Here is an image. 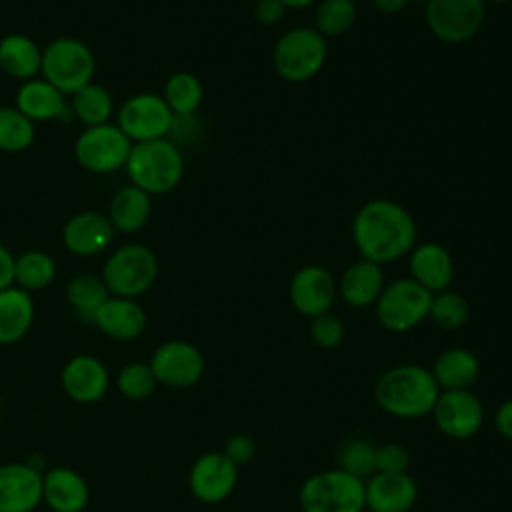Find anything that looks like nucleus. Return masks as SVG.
Returning <instances> with one entry per match:
<instances>
[{"mask_svg": "<svg viewBox=\"0 0 512 512\" xmlns=\"http://www.w3.org/2000/svg\"><path fill=\"white\" fill-rule=\"evenodd\" d=\"M352 242L364 260L382 266L410 254L416 246V222L396 200L372 198L352 218Z\"/></svg>", "mask_w": 512, "mask_h": 512, "instance_id": "f257e3e1", "label": "nucleus"}, {"mask_svg": "<svg viewBox=\"0 0 512 512\" xmlns=\"http://www.w3.org/2000/svg\"><path fill=\"white\" fill-rule=\"evenodd\" d=\"M440 388L432 372L420 364H400L388 368L374 386L376 404L400 420H418L428 416Z\"/></svg>", "mask_w": 512, "mask_h": 512, "instance_id": "f03ea898", "label": "nucleus"}, {"mask_svg": "<svg viewBox=\"0 0 512 512\" xmlns=\"http://www.w3.org/2000/svg\"><path fill=\"white\" fill-rule=\"evenodd\" d=\"M124 168L132 184L150 196L166 194L174 190L184 176V156L168 138L136 142L132 144Z\"/></svg>", "mask_w": 512, "mask_h": 512, "instance_id": "7ed1b4c3", "label": "nucleus"}, {"mask_svg": "<svg viewBox=\"0 0 512 512\" xmlns=\"http://www.w3.org/2000/svg\"><path fill=\"white\" fill-rule=\"evenodd\" d=\"M328 58V40L312 26L286 30L272 50L276 74L292 84L308 82L324 68Z\"/></svg>", "mask_w": 512, "mask_h": 512, "instance_id": "20e7f679", "label": "nucleus"}, {"mask_svg": "<svg viewBox=\"0 0 512 512\" xmlns=\"http://www.w3.org/2000/svg\"><path fill=\"white\" fill-rule=\"evenodd\" d=\"M302 512H364V480L340 468L308 476L298 492Z\"/></svg>", "mask_w": 512, "mask_h": 512, "instance_id": "39448f33", "label": "nucleus"}, {"mask_svg": "<svg viewBox=\"0 0 512 512\" xmlns=\"http://www.w3.org/2000/svg\"><path fill=\"white\" fill-rule=\"evenodd\" d=\"M44 80L58 88L64 96L74 94L92 82L96 58L92 50L78 38H56L42 50Z\"/></svg>", "mask_w": 512, "mask_h": 512, "instance_id": "423d86ee", "label": "nucleus"}, {"mask_svg": "<svg viewBox=\"0 0 512 512\" xmlns=\"http://www.w3.org/2000/svg\"><path fill=\"white\" fill-rule=\"evenodd\" d=\"M158 276L156 254L144 244H126L110 254L102 280L112 296L136 298L152 288Z\"/></svg>", "mask_w": 512, "mask_h": 512, "instance_id": "0eeeda50", "label": "nucleus"}, {"mask_svg": "<svg viewBox=\"0 0 512 512\" xmlns=\"http://www.w3.org/2000/svg\"><path fill=\"white\" fill-rule=\"evenodd\" d=\"M432 292L412 278H396L376 300V318L388 332H408L428 318Z\"/></svg>", "mask_w": 512, "mask_h": 512, "instance_id": "6e6552de", "label": "nucleus"}, {"mask_svg": "<svg viewBox=\"0 0 512 512\" xmlns=\"http://www.w3.org/2000/svg\"><path fill=\"white\" fill-rule=\"evenodd\" d=\"M424 20L428 30L446 44L470 42L484 26V0H426Z\"/></svg>", "mask_w": 512, "mask_h": 512, "instance_id": "1a4fd4ad", "label": "nucleus"}, {"mask_svg": "<svg viewBox=\"0 0 512 512\" xmlns=\"http://www.w3.org/2000/svg\"><path fill=\"white\" fill-rule=\"evenodd\" d=\"M132 142L118 124L88 126L74 144V156L82 168L94 174L116 172L126 166Z\"/></svg>", "mask_w": 512, "mask_h": 512, "instance_id": "9d476101", "label": "nucleus"}, {"mask_svg": "<svg viewBox=\"0 0 512 512\" xmlns=\"http://www.w3.org/2000/svg\"><path fill=\"white\" fill-rule=\"evenodd\" d=\"M174 114L162 96L142 92L130 96L118 110V128L132 144L166 138L174 128Z\"/></svg>", "mask_w": 512, "mask_h": 512, "instance_id": "9b49d317", "label": "nucleus"}, {"mask_svg": "<svg viewBox=\"0 0 512 512\" xmlns=\"http://www.w3.org/2000/svg\"><path fill=\"white\" fill-rule=\"evenodd\" d=\"M430 416L444 436L468 440L484 424V406L472 390H440Z\"/></svg>", "mask_w": 512, "mask_h": 512, "instance_id": "f8f14e48", "label": "nucleus"}, {"mask_svg": "<svg viewBox=\"0 0 512 512\" xmlns=\"http://www.w3.org/2000/svg\"><path fill=\"white\" fill-rule=\"evenodd\" d=\"M150 368L158 380V384L174 390L192 388L200 382L204 374V356L202 352L184 340H168L162 342L152 358Z\"/></svg>", "mask_w": 512, "mask_h": 512, "instance_id": "ddd939ff", "label": "nucleus"}, {"mask_svg": "<svg viewBox=\"0 0 512 512\" xmlns=\"http://www.w3.org/2000/svg\"><path fill=\"white\" fill-rule=\"evenodd\" d=\"M336 296V278L328 268L320 264L302 266L294 272L288 284V298L292 308L306 318L330 312Z\"/></svg>", "mask_w": 512, "mask_h": 512, "instance_id": "4468645a", "label": "nucleus"}, {"mask_svg": "<svg viewBox=\"0 0 512 512\" xmlns=\"http://www.w3.org/2000/svg\"><path fill=\"white\" fill-rule=\"evenodd\" d=\"M188 482L196 500L218 504L234 492L238 466H234L222 452H206L192 464Z\"/></svg>", "mask_w": 512, "mask_h": 512, "instance_id": "2eb2a0df", "label": "nucleus"}, {"mask_svg": "<svg viewBox=\"0 0 512 512\" xmlns=\"http://www.w3.org/2000/svg\"><path fill=\"white\" fill-rule=\"evenodd\" d=\"M42 476L24 462L0 464V512H32L42 502Z\"/></svg>", "mask_w": 512, "mask_h": 512, "instance_id": "dca6fc26", "label": "nucleus"}, {"mask_svg": "<svg viewBox=\"0 0 512 512\" xmlns=\"http://www.w3.org/2000/svg\"><path fill=\"white\" fill-rule=\"evenodd\" d=\"M364 496L370 512H410L418 498V486L408 472H374L364 480Z\"/></svg>", "mask_w": 512, "mask_h": 512, "instance_id": "f3484780", "label": "nucleus"}, {"mask_svg": "<svg viewBox=\"0 0 512 512\" xmlns=\"http://www.w3.org/2000/svg\"><path fill=\"white\" fill-rule=\"evenodd\" d=\"M114 226L106 214L78 212L62 228V242L76 256H96L114 240Z\"/></svg>", "mask_w": 512, "mask_h": 512, "instance_id": "a211bd4d", "label": "nucleus"}, {"mask_svg": "<svg viewBox=\"0 0 512 512\" xmlns=\"http://www.w3.org/2000/svg\"><path fill=\"white\" fill-rule=\"evenodd\" d=\"M60 380L64 392L80 404L98 402L110 384L106 366L90 354H78L70 358L62 368Z\"/></svg>", "mask_w": 512, "mask_h": 512, "instance_id": "6ab92c4d", "label": "nucleus"}, {"mask_svg": "<svg viewBox=\"0 0 512 512\" xmlns=\"http://www.w3.org/2000/svg\"><path fill=\"white\" fill-rule=\"evenodd\" d=\"M410 278L432 294L448 290L454 280L452 254L438 242L416 244L408 254Z\"/></svg>", "mask_w": 512, "mask_h": 512, "instance_id": "aec40b11", "label": "nucleus"}, {"mask_svg": "<svg viewBox=\"0 0 512 512\" xmlns=\"http://www.w3.org/2000/svg\"><path fill=\"white\" fill-rule=\"evenodd\" d=\"M336 284L338 296L352 308H366L376 304L386 286L382 266L364 258L352 262L336 280Z\"/></svg>", "mask_w": 512, "mask_h": 512, "instance_id": "412c9836", "label": "nucleus"}, {"mask_svg": "<svg viewBox=\"0 0 512 512\" xmlns=\"http://www.w3.org/2000/svg\"><path fill=\"white\" fill-rule=\"evenodd\" d=\"M90 488L82 474L72 468H52L42 476V500L54 512H84Z\"/></svg>", "mask_w": 512, "mask_h": 512, "instance_id": "4be33fe9", "label": "nucleus"}, {"mask_svg": "<svg viewBox=\"0 0 512 512\" xmlns=\"http://www.w3.org/2000/svg\"><path fill=\"white\" fill-rule=\"evenodd\" d=\"M94 324L114 340H134L146 328V312L136 298L110 296L94 316Z\"/></svg>", "mask_w": 512, "mask_h": 512, "instance_id": "5701e85b", "label": "nucleus"}, {"mask_svg": "<svg viewBox=\"0 0 512 512\" xmlns=\"http://www.w3.org/2000/svg\"><path fill=\"white\" fill-rule=\"evenodd\" d=\"M150 214H152L150 194L134 184H128L112 196L106 216L112 222L116 232L134 234L146 226Z\"/></svg>", "mask_w": 512, "mask_h": 512, "instance_id": "b1692460", "label": "nucleus"}, {"mask_svg": "<svg viewBox=\"0 0 512 512\" xmlns=\"http://www.w3.org/2000/svg\"><path fill=\"white\" fill-rule=\"evenodd\" d=\"M16 108L32 122L60 118L66 112L64 94L44 78L26 80L16 92Z\"/></svg>", "mask_w": 512, "mask_h": 512, "instance_id": "393cba45", "label": "nucleus"}, {"mask_svg": "<svg viewBox=\"0 0 512 512\" xmlns=\"http://www.w3.org/2000/svg\"><path fill=\"white\" fill-rule=\"evenodd\" d=\"M440 390H470L480 374V362L466 348L444 350L430 368Z\"/></svg>", "mask_w": 512, "mask_h": 512, "instance_id": "a878e982", "label": "nucleus"}, {"mask_svg": "<svg viewBox=\"0 0 512 512\" xmlns=\"http://www.w3.org/2000/svg\"><path fill=\"white\" fill-rule=\"evenodd\" d=\"M34 320L30 292L10 286L0 290V344H14L26 336Z\"/></svg>", "mask_w": 512, "mask_h": 512, "instance_id": "bb28decb", "label": "nucleus"}, {"mask_svg": "<svg viewBox=\"0 0 512 512\" xmlns=\"http://www.w3.org/2000/svg\"><path fill=\"white\" fill-rule=\"evenodd\" d=\"M0 68L16 80H32L42 70V50L24 34H8L0 40Z\"/></svg>", "mask_w": 512, "mask_h": 512, "instance_id": "cd10ccee", "label": "nucleus"}, {"mask_svg": "<svg viewBox=\"0 0 512 512\" xmlns=\"http://www.w3.org/2000/svg\"><path fill=\"white\" fill-rule=\"evenodd\" d=\"M66 298L78 318L94 324V316L100 306L110 298V290L104 280L94 274H78L66 286Z\"/></svg>", "mask_w": 512, "mask_h": 512, "instance_id": "c85d7f7f", "label": "nucleus"}, {"mask_svg": "<svg viewBox=\"0 0 512 512\" xmlns=\"http://www.w3.org/2000/svg\"><path fill=\"white\" fill-rule=\"evenodd\" d=\"M162 98L176 118H188L200 108L204 88L192 72H174L164 84Z\"/></svg>", "mask_w": 512, "mask_h": 512, "instance_id": "c756f323", "label": "nucleus"}, {"mask_svg": "<svg viewBox=\"0 0 512 512\" xmlns=\"http://www.w3.org/2000/svg\"><path fill=\"white\" fill-rule=\"evenodd\" d=\"M56 276L54 258L42 250H26L16 258L14 282L18 288L32 292L46 288Z\"/></svg>", "mask_w": 512, "mask_h": 512, "instance_id": "7c9ffc66", "label": "nucleus"}, {"mask_svg": "<svg viewBox=\"0 0 512 512\" xmlns=\"http://www.w3.org/2000/svg\"><path fill=\"white\" fill-rule=\"evenodd\" d=\"M72 110L86 124V128L98 126L110 120L114 112V100L104 86L90 82L72 94Z\"/></svg>", "mask_w": 512, "mask_h": 512, "instance_id": "2f4dec72", "label": "nucleus"}, {"mask_svg": "<svg viewBox=\"0 0 512 512\" xmlns=\"http://www.w3.org/2000/svg\"><path fill=\"white\" fill-rule=\"evenodd\" d=\"M358 10L354 0H318L314 28L328 40L346 34L356 22Z\"/></svg>", "mask_w": 512, "mask_h": 512, "instance_id": "473e14b6", "label": "nucleus"}, {"mask_svg": "<svg viewBox=\"0 0 512 512\" xmlns=\"http://www.w3.org/2000/svg\"><path fill=\"white\" fill-rule=\"evenodd\" d=\"M336 462L346 474L368 480L376 472V446L366 438H350L338 448Z\"/></svg>", "mask_w": 512, "mask_h": 512, "instance_id": "72a5a7b5", "label": "nucleus"}, {"mask_svg": "<svg viewBox=\"0 0 512 512\" xmlns=\"http://www.w3.org/2000/svg\"><path fill=\"white\" fill-rule=\"evenodd\" d=\"M34 142V122L16 106H0V150L22 152Z\"/></svg>", "mask_w": 512, "mask_h": 512, "instance_id": "f704fd0d", "label": "nucleus"}, {"mask_svg": "<svg viewBox=\"0 0 512 512\" xmlns=\"http://www.w3.org/2000/svg\"><path fill=\"white\" fill-rule=\"evenodd\" d=\"M470 306L464 296L452 290L432 294L428 318L442 330H458L468 322Z\"/></svg>", "mask_w": 512, "mask_h": 512, "instance_id": "c9c22d12", "label": "nucleus"}, {"mask_svg": "<svg viewBox=\"0 0 512 512\" xmlns=\"http://www.w3.org/2000/svg\"><path fill=\"white\" fill-rule=\"evenodd\" d=\"M116 386L120 394L126 398L144 400L154 392V388L158 386V380L148 362H130L120 370L116 378Z\"/></svg>", "mask_w": 512, "mask_h": 512, "instance_id": "e433bc0d", "label": "nucleus"}, {"mask_svg": "<svg viewBox=\"0 0 512 512\" xmlns=\"http://www.w3.org/2000/svg\"><path fill=\"white\" fill-rule=\"evenodd\" d=\"M310 336L324 350L338 348L344 340V324L332 312L318 314V316L310 318Z\"/></svg>", "mask_w": 512, "mask_h": 512, "instance_id": "4c0bfd02", "label": "nucleus"}, {"mask_svg": "<svg viewBox=\"0 0 512 512\" xmlns=\"http://www.w3.org/2000/svg\"><path fill=\"white\" fill-rule=\"evenodd\" d=\"M410 452L398 442H386L376 446V472L402 474L408 472Z\"/></svg>", "mask_w": 512, "mask_h": 512, "instance_id": "58836bf2", "label": "nucleus"}, {"mask_svg": "<svg viewBox=\"0 0 512 512\" xmlns=\"http://www.w3.org/2000/svg\"><path fill=\"white\" fill-rule=\"evenodd\" d=\"M222 454H224L234 466L240 468V466L248 464V462L254 458V454H256V444H254V440H252L250 436H246V434H234V436H230V438L226 440Z\"/></svg>", "mask_w": 512, "mask_h": 512, "instance_id": "ea45409f", "label": "nucleus"}, {"mask_svg": "<svg viewBox=\"0 0 512 512\" xmlns=\"http://www.w3.org/2000/svg\"><path fill=\"white\" fill-rule=\"evenodd\" d=\"M286 10L288 8L280 0H256L254 18L264 26H274L284 18Z\"/></svg>", "mask_w": 512, "mask_h": 512, "instance_id": "a19ab883", "label": "nucleus"}, {"mask_svg": "<svg viewBox=\"0 0 512 512\" xmlns=\"http://www.w3.org/2000/svg\"><path fill=\"white\" fill-rule=\"evenodd\" d=\"M494 426L500 436H504L506 440L512 442V398L504 400L498 406V410L494 414Z\"/></svg>", "mask_w": 512, "mask_h": 512, "instance_id": "79ce46f5", "label": "nucleus"}, {"mask_svg": "<svg viewBox=\"0 0 512 512\" xmlns=\"http://www.w3.org/2000/svg\"><path fill=\"white\" fill-rule=\"evenodd\" d=\"M14 264L16 258L4 244H0V290L14 286Z\"/></svg>", "mask_w": 512, "mask_h": 512, "instance_id": "37998d69", "label": "nucleus"}, {"mask_svg": "<svg viewBox=\"0 0 512 512\" xmlns=\"http://www.w3.org/2000/svg\"><path fill=\"white\" fill-rule=\"evenodd\" d=\"M408 0H372L374 8L382 14H396L406 6Z\"/></svg>", "mask_w": 512, "mask_h": 512, "instance_id": "c03bdc74", "label": "nucleus"}, {"mask_svg": "<svg viewBox=\"0 0 512 512\" xmlns=\"http://www.w3.org/2000/svg\"><path fill=\"white\" fill-rule=\"evenodd\" d=\"M286 8H292V10H304V8H310L314 6L318 0H280Z\"/></svg>", "mask_w": 512, "mask_h": 512, "instance_id": "a18cd8bd", "label": "nucleus"}, {"mask_svg": "<svg viewBox=\"0 0 512 512\" xmlns=\"http://www.w3.org/2000/svg\"><path fill=\"white\" fill-rule=\"evenodd\" d=\"M486 4H506V2H512V0H484Z\"/></svg>", "mask_w": 512, "mask_h": 512, "instance_id": "49530a36", "label": "nucleus"}, {"mask_svg": "<svg viewBox=\"0 0 512 512\" xmlns=\"http://www.w3.org/2000/svg\"><path fill=\"white\" fill-rule=\"evenodd\" d=\"M408 2H426V0H408Z\"/></svg>", "mask_w": 512, "mask_h": 512, "instance_id": "de8ad7c7", "label": "nucleus"}]
</instances>
